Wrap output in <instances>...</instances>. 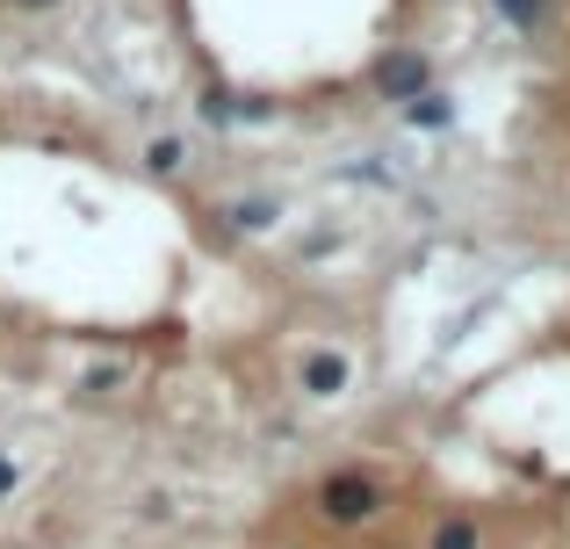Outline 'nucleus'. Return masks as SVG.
I'll list each match as a JSON object with an SVG mask.
<instances>
[{
	"label": "nucleus",
	"instance_id": "obj_9",
	"mask_svg": "<svg viewBox=\"0 0 570 549\" xmlns=\"http://www.w3.org/2000/svg\"><path fill=\"white\" fill-rule=\"evenodd\" d=\"M14 492V463H8V455H0V499H8Z\"/></svg>",
	"mask_w": 570,
	"mask_h": 549
},
{
	"label": "nucleus",
	"instance_id": "obj_2",
	"mask_svg": "<svg viewBox=\"0 0 570 549\" xmlns=\"http://www.w3.org/2000/svg\"><path fill=\"white\" fill-rule=\"evenodd\" d=\"M368 87L383 101H412L419 87H433V58L419 43H390V51H376V66H368Z\"/></svg>",
	"mask_w": 570,
	"mask_h": 549
},
{
	"label": "nucleus",
	"instance_id": "obj_5",
	"mask_svg": "<svg viewBox=\"0 0 570 549\" xmlns=\"http://www.w3.org/2000/svg\"><path fill=\"white\" fill-rule=\"evenodd\" d=\"M426 549H484V528H476L470 513H448V521L426 536Z\"/></svg>",
	"mask_w": 570,
	"mask_h": 549
},
{
	"label": "nucleus",
	"instance_id": "obj_6",
	"mask_svg": "<svg viewBox=\"0 0 570 549\" xmlns=\"http://www.w3.org/2000/svg\"><path fill=\"white\" fill-rule=\"evenodd\" d=\"M181 167H188V145H181V138H153V145H145V174H159V182H174Z\"/></svg>",
	"mask_w": 570,
	"mask_h": 549
},
{
	"label": "nucleus",
	"instance_id": "obj_4",
	"mask_svg": "<svg viewBox=\"0 0 570 549\" xmlns=\"http://www.w3.org/2000/svg\"><path fill=\"white\" fill-rule=\"evenodd\" d=\"M397 116H404L412 130H448V124H455V95H441V87H419L412 101H397Z\"/></svg>",
	"mask_w": 570,
	"mask_h": 549
},
{
	"label": "nucleus",
	"instance_id": "obj_1",
	"mask_svg": "<svg viewBox=\"0 0 570 549\" xmlns=\"http://www.w3.org/2000/svg\"><path fill=\"white\" fill-rule=\"evenodd\" d=\"M383 507H390V492L376 470H325L318 478V513L333 528H368Z\"/></svg>",
	"mask_w": 570,
	"mask_h": 549
},
{
	"label": "nucleus",
	"instance_id": "obj_3",
	"mask_svg": "<svg viewBox=\"0 0 570 549\" xmlns=\"http://www.w3.org/2000/svg\"><path fill=\"white\" fill-rule=\"evenodd\" d=\"M354 383V369H347V354H333V347H318V354H304V391L311 398H340Z\"/></svg>",
	"mask_w": 570,
	"mask_h": 549
},
{
	"label": "nucleus",
	"instance_id": "obj_10",
	"mask_svg": "<svg viewBox=\"0 0 570 549\" xmlns=\"http://www.w3.org/2000/svg\"><path fill=\"white\" fill-rule=\"evenodd\" d=\"M14 8H58V0H14Z\"/></svg>",
	"mask_w": 570,
	"mask_h": 549
},
{
	"label": "nucleus",
	"instance_id": "obj_7",
	"mask_svg": "<svg viewBox=\"0 0 570 549\" xmlns=\"http://www.w3.org/2000/svg\"><path fill=\"white\" fill-rule=\"evenodd\" d=\"M491 8H499V22H505V29L534 37V29H542V14H549V0H491Z\"/></svg>",
	"mask_w": 570,
	"mask_h": 549
},
{
	"label": "nucleus",
	"instance_id": "obj_8",
	"mask_svg": "<svg viewBox=\"0 0 570 549\" xmlns=\"http://www.w3.org/2000/svg\"><path fill=\"white\" fill-rule=\"evenodd\" d=\"M224 217H232L238 232H267V225H275V217H282V203H267V196H246V203H232V210H224Z\"/></svg>",
	"mask_w": 570,
	"mask_h": 549
}]
</instances>
